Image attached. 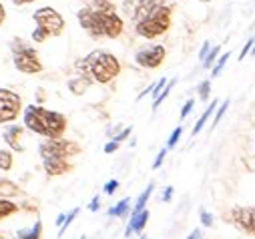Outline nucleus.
<instances>
[{
	"label": "nucleus",
	"instance_id": "1",
	"mask_svg": "<svg viewBox=\"0 0 255 239\" xmlns=\"http://www.w3.org/2000/svg\"><path fill=\"white\" fill-rule=\"evenodd\" d=\"M125 8L135 24V32L147 40H153L171 28L173 8L165 0H127Z\"/></svg>",
	"mask_w": 255,
	"mask_h": 239
},
{
	"label": "nucleus",
	"instance_id": "2",
	"mask_svg": "<svg viewBox=\"0 0 255 239\" xmlns=\"http://www.w3.org/2000/svg\"><path fill=\"white\" fill-rule=\"evenodd\" d=\"M77 18L83 30L93 38H119L125 30L123 18L111 0H93L91 6H85L77 12Z\"/></svg>",
	"mask_w": 255,
	"mask_h": 239
},
{
	"label": "nucleus",
	"instance_id": "3",
	"mask_svg": "<svg viewBox=\"0 0 255 239\" xmlns=\"http://www.w3.org/2000/svg\"><path fill=\"white\" fill-rule=\"evenodd\" d=\"M75 69L79 71V77H85L99 85H107L121 75L119 58L107 50H93L85 58L77 61Z\"/></svg>",
	"mask_w": 255,
	"mask_h": 239
},
{
	"label": "nucleus",
	"instance_id": "4",
	"mask_svg": "<svg viewBox=\"0 0 255 239\" xmlns=\"http://www.w3.org/2000/svg\"><path fill=\"white\" fill-rule=\"evenodd\" d=\"M24 127L46 139H62L67 131V117L58 111H48L38 105H28L24 109Z\"/></svg>",
	"mask_w": 255,
	"mask_h": 239
},
{
	"label": "nucleus",
	"instance_id": "5",
	"mask_svg": "<svg viewBox=\"0 0 255 239\" xmlns=\"http://www.w3.org/2000/svg\"><path fill=\"white\" fill-rule=\"evenodd\" d=\"M36 28L32 30V40L34 42H44L48 36H58L65 30V18H62L52 6H42L34 10L32 14Z\"/></svg>",
	"mask_w": 255,
	"mask_h": 239
},
{
	"label": "nucleus",
	"instance_id": "6",
	"mask_svg": "<svg viewBox=\"0 0 255 239\" xmlns=\"http://www.w3.org/2000/svg\"><path fill=\"white\" fill-rule=\"evenodd\" d=\"M38 153L42 161H69L81 153V147L67 139H46L38 145Z\"/></svg>",
	"mask_w": 255,
	"mask_h": 239
},
{
	"label": "nucleus",
	"instance_id": "7",
	"mask_svg": "<svg viewBox=\"0 0 255 239\" xmlns=\"http://www.w3.org/2000/svg\"><path fill=\"white\" fill-rule=\"evenodd\" d=\"M12 54H14V67L24 73V75H36L42 71V63H40V58H38V52L24 44L22 40H14L12 42Z\"/></svg>",
	"mask_w": 255,
	"mask_h": 239
},
{
	"label": "nucleus",
	"instance_id": "8",
	"mask_svg": "<svg viewBox=\"0 0 255 239\" xmlns=\"http://www.w3.org/2000/svg\"><path fill=\"white\" fill-rule=\"evenodd\" d=\"M225 217L239 231L255 237V207H231Z\"/></svg>",
	"mask_w": 255,
	"mask_h": 239
},
{
	"label": "nucleus",
	"instance_id": "9",
	"mask_svg": "<svg viewBox=\"0 0 255 239\" xmlns=\"http://www.w3.org/2000/svg\"><path fill=\"white\" fill-rule=\"evenodd\" d=\"M22 109V99L14 91L8 89H0V125L10 123L18 117Z\"/></svg>",
	"mask_w": 255,
	"mask_h": 239
},
{
	"label": "nucleus",
	"instance_id": "10",
	"mask_svg": "<svg viewBox=\"0 0 255 239\" xmlns=\"http://www.w3.org/2000/svg\"><path fill=\"white\" fill-rule=\"evenodd\" d=\"M165 56H167V50H165L163 44H149V46H145L143 50H139L135 54V63L143 69L153 71V69H159L163 65Z\"/></svg>",
	"mask_w": 255,
	"mask_h": 239
},
{
	"label": "nucleus",
	"instance_id": "11",
	"mask_svg": "<svg viewBox=\"0 0 255 239\" xmlns=\"http://www.w3.org/2000/svg\"><path fill=\"white\" fill-rule=\"evenodd\" d=\"M22 127L20 125H10V127H6V131H4V141H6V145L10 147V151H18V153H22L24 151V145H22Z\"/></svg>",
	"mask_w": 255,
	"mask_h": 239
},
{
	"label": "nucleus",
	"instance_id": "12",
	"mask_svg": "<svg viewBox=\"0 0 255 239\" xmlns=\"http://www.w3.org/2000/svg\"><path fill=\"white\" fill-rule=\"evenodd\" d=\"M149 211L147 209H143L139 215H135V217H131L129 219V225H127V231H125V235L129 237L131 233H137V235H141L143 233V229H145V225H147V221H149Z\"/></svg>",
	"mask_w": 255,
	"mask_h": 239
},
{
	"label": "nucleus",
	"instance_id": "13",
	"mask_svg": "<svg viewBox=\"0 0 255 239\" xmlns=\"http://www.w3.org/2000/svg\"><path fill=\"white\" fill-rule=\"evenodd\" d=\"M111 217H127L131 213V199L129 197H125V199H121L115 207H111L109 211H107Z\"/></svg>",
	"mask_w": 255,
	"mask_h": 239
},
{
	"label": "nucleus",
	"instance_id": "14",
	"mask_svg": "<svg viewBox=\"0 0 255 239\" xmlns=\"http://www.w3.org/2000/svg\"><path fill=\"white\" fill-rule=\"evenodd\" d=\"M153 189H155V185L153 183H149L147 187H145V191L139 195V199H137V203H135V207H133V211H131V217H135V215H139L143 209H145V205H147V201L151 199V193H153Z\"/></svg>",
	"mask_w": 255,
	"mask_h": 239
},
{
	"label": "nucleus",
	"instance_id": "15",
	"mask_svg": "<svg viewBox=\"0 0 255 239\" xmlns=\"http://www.w3.org/2000/svg\"><path fill=\"white\" fill-rule=\"evenodd\" d=\"M91 83H93V81H89V79H85V77H75V79L69 81V89H71L73 95H83V93L89 91Z\"/></svg>",
	"mask_w": 255,
	"mask_h": 239
},
{
	"label": "nucleus",
	"instance_id": "16",
	"mask_svg": "<svg viewBox=\"0 0 255 239\" xmlns=\"http://www.w3.org/2000/svg\"><path fill=\"white\" fill-rule=\"evenodd\" d=\"M16 235H18V239H40L42 237V221H36L28 229H18Z\"/></svg>",
	"mask_w": 255,
	"mask_h": 239
},
{
	"label": "nucleus",
	"instance_id": "17",
	"mask_svg": "<svg viewBox=\"0 0 255 239\" xmlns=\"http://www.w3.org/2000/svg\"><path fill=\"white\" fill-rule=\"evenodd\" d=\"M215 107H217V101H211V103H209V107L205 109V113H203V115L199 117V121H197V123H195V127H193V137L201 133V129H203V125L207 123V119H209V117L213 115V111H215Z\"/></svg>",
	"mask_w": 255,
	"mask_h": 239
},
{
	"label": "nucleus",
	"instance_id": "18",
	"mask_svg": "<svg viewBox=\"0 0 255 239\" xmlns=\"http://www.w3.org/2000/svg\"><path fill=\"white\" fill-rule=\"evenodd\" d=\"M16 211H18V205L16 203H12L6 197H0V219H6L10 215H14Z\"/></svg>",
	"mask_w": 255,
	"mask_h": 239
},
{
	"label": "nucleus",
	"instance_id": "19",
	"mask_svg": "<svg viewBox=\"0 0 255 239\" xmlns=\"http://www.w3.org/2000/svg\"><path fill=\"white\" fill-rule=\"evenodd\" d=\"M231 58V52H223L221 56H219V61L211 67V79H217L219 75H221V71H223V67L227 65V61Z\"/></svg>",
	"mask_w": 255,
	"mask_h": 239
},
{
	"label": "nucleus",
	"instance_id": "20",
	"mask_svg": "<svg viewBox=\"0 0 255 239\" xmlns=\"http://www.w3.org/2000/svg\"><path fill=\"white\" fill-rule=\"evenodd\" d=\"M12 163H14L12 151H8V149L0 151V169H2V171H10L12 169Z\"/></svg>",
	"mask_w": 255,
	"mask_h": 239
},
{
	"label": "nucleus",
	"instance_id": "21",
	"mask_svg": "<svg viewBox=\"0 0 255 239\" xmlns=\"http://www.w3.org/2000/svg\"><path fill=\"white\" fill-rule=\"evenodd\" d=\"M175 83H177V79H171V81H169V83L165 85V89L161 91V95H159V97H157V99L153 101V109L161 107V103H163V101H165V99L169 97V93H171V89H173V85H175Z\"/></svg>",
	"mask_w": 255,
	"mask_h": 239
},
{
	"label": "nucleus",
	"instance_id": "22",
	"mask_svg": "<svg viewBox=\"0 0 255 239\" xmlns=\"http://www.w3.org/2000/svg\"><path fill=\"white\" fill-rule=\"evenodd\" d=\"M79 211H81L79 207H75V209H71V211H69V215L65 217V223H62V227H60V231H58V235H65V231L69 229V225L73 223V219H75V217L79 215Z\"/></svg>",
	"mask_w": 255,
	"mask_h": 239
},
{
	"label": "nucleus",
	"instance_id": "23",
	"mask_svg": "<svg viewBox=\"0 0 255 239\" xmlns=\"http://www.w3.org/2000/svg\"><path fill=\"white\" fill-rule=\"evenodd\" d=\"M209 93H211V81H203L199 87H197V97L201 101H207L209 99Z\"/></svg>",
	"mask_w": 255,
	"mask_h": 239
},
{
	"label": "nucleus",
	"instance_id": "24",
	"mask_svg": "<svg viewBox=\"0 0 255 239\" xmlns=\"http://www.w3.org/2000/svg\"><path fill=\"white\" fill-rule=\"evenodd\" d=\"M217 54H219V46H213V48L209 50V54L203 58V67H205V69H211V67H213Z\"/></svg>",
	"mask_w": 255,
	"mask_h": 239
},
{
	"label": "nucleus",
	"instance_id": "25",
	"mask_svg": "<svg viewBox=\"0 0 255 239\" xmlns=\"http://www.w3.org/2000/svg\"><path fill=\"white\" fill-rule=\"evenodd\" d=\"M0 193H2V195H16L18 189H16V185L10 183V181H0Z\"/></svg>",
	"mask_w": 255,
	"mask_h": 239
},
{
	"label": "nucleus",
	"instance_id": "26",
	"mask_svg": "<svg viewBox=\"0 0 255 239\" xmlns=\"http://www.w3.org/2000/svg\"><path fill=\"white\" fill-rule=\"evenodd\" d=\"M181 135H183V127H175V131L171 133V137H169V141H167V149H173V147L179 143Z\"/></svg>",
	"mask_w": 255,
	"mask_h": 239
},
{
	"label": "nucleus",
	"instance_id": "27",
	"mask_svg": "<svg viewBox=\"0 0 255 239\" xmlns=\"http://www.w3.org/2000/svg\"><path fill=\"white\" fill-rule=\"evenodd\" d=\"M227 109H229V99H227V101H223V103H221V107H219V111L215 113V117H213V127H215V125H219V121L223 119V115L227 113Z\"/></svg>",
	"mask_w": 255,
	"mask_h": 239
},
{
	"label": "nucleus",
	"instance_id": "28",
	"mask_svg": "<svg viewBox=\"0 0 255 239\" xmlns=\"http://www.w3.org/2000/svg\"><path fill=\"white\" fill-rule=\"evenodd\" d=\"M167 83H169V81H167V79L163 77V79H159V81H157V83H155V85L151 87V95H153V101H155V99H157V97L161 95V91L165 89V85H167Z\"/></svg>",
	"mask_w": 255,
	"mask_h": 239
},
{
	"label": "nucleus",
	"instance_id": "29",
	"mask_svg": "<svg viewBox=\"0 0 255 239\" xmlns=\"http://www.w3.org/2000/svg\"><path fill=\"white\" fill-rule=\"evenodd\" d=\"M193 105H195V101H193V99H189V101L183 105V109H181V121H183V119H187V115H189L191 111H193Z\"/></svg>",
	"mask_w": 255,
	"mask_h": 239
},
{
	"label": "nucleus",
	"instance_id": "30",
	"mask_svg": "<svg viewBox=\"0 0 255 239\" xmlns=\"http://www.w3.org/2000/svg\"><path fill=\"white\" fill-rule=\"evenodd\" d=\"M117 189H119V181H117V179H111V181H109V183L103 187V191H105L107 195H113Z\"/></svg>",
	"mask_w": 255,
	"mask_h": 239
},
{
	"label": "nucleus",
	"instance_id": "31",
	"mask_svg": "<svg viewBox=\"0 0 255 239\" xmlns=\"http://www.w3.org/2000/svg\"><path fill=\"white\" fill-rule=\"evenodd\" d=\"M201 223L205 227H213V215L209 211H205V209H201Z\"/></svg>",
	"mask_w": 255,
	"mask_h": 239
},
{
	"label": "nucleus",
	"instance_id": "32",
	"mask_svg": "<svg viewBox=\"0 0 255 239\" xmlns=\"http://www.w3.org/2000/svg\"><path fill=\"white\" fill-rule=\"evenodd\" d=\"M253 40H255V38H249V40L243 44V48H241V52H239V61H243V58L247 56V52L253 48Z\"/></svg>",
	"mask_w": 255,
	"mask_h": 239
},
{
	"label": "nucleus",
	"instance_id": "33",
	"mask_svg": "<svg viewBox=\"0 0 255 239\" xmlns=\"http://www.w3.org/2000/svg\"><path fill=\"white\" fill-rule=\"evenodd\" d=\"M131 133H133V129H131V127H127V129H123V131H121V133H119V135H117V137H115L113 141H117V143L121 145V143H123V141H125L127 137H129Z\"/></svg>",
	"mask_w": 255,
	"mask_h": 239
},
{
	"label": "nucleus",
	"instance_id": "34",
	"mask_svg": "<svg viewBox=\"0 0 255 239\" xmlns=\"http://www.w3.org/2000/svg\"><path fill=\"white\" fill-rule=\"evenodd\" d=\"M165 155H167V147H165V149H161V151L157 153V159H155V163H153V169H159V167L163 165V161H165Z\"/></svg>",
	"mask_w": 255,
	"mask_h": 239
},
{
	"label": "nucleus",
	"instance_id": "35",
	"mask_svg": "<svg viewBox=\"0 0 255 239\" xmlns=\"http://www.w3.org/2000/svg\"><path fill=\"white\" fill-rule=\"evenodd\" d=\"M115 151H119V143H117V141H109V143L105 145V153L111 155V153H115Z\"/></svg>",
	"mask_w": 255,
	"mask_h": 239
},
{
	"label": "nucleus",
	"instance_id": "36",
	"mask_svg": "<svg viewBox=\"0 0 255 239\" xmlns=\"http://www.w3.org/2000/svg\"><path fill=\"white\" fill-rule=\"evenodd\" d=\"M99 209H101V197L97 195V197H93V201L89 203V211L95 213V211H99Z\"/></svg>",
	"mask_w": 255,
	"mask_h": 239
},
{
	"label": "nucleus",
	"instance_id": "37",
	"mask_svg": "<svg viewBox=\"0 0 255 239\" xmlns=\"http://www.w3.org/2000/svg\"><path fill=\"white\" fill-rule=\"evenodd\" d=\"M173 193H175V191H173V187H167V189L163 191V197H161V199H163V203H167V201L173 197Z\"/></svg>",
	"mask_w": 255,
	"mask_h": 239
},
{
	"label": "nucleus",
	"instance_id": "38",
	"mask_svg": "<svg viewBox=\"0 0 255 239\" xmlns=\"http://www.w3.org/2000/svg\"><path fill=\"white\" fill-rule=\"evenodd\" d=\"M209 50H211V46H209V42H203V48H201V52H199V58L203 61V58L209 54Z\"/></svg>",
	"mask_w": 255,
	"mask_h": 239
},
{
	"label": "nucleus",
	"instance_id": "39",
	"mask_svg": "<svg viewBox=\"0 0 255 239\" xmlns=\"http://www.w3.org/2000/svg\"><path fill=\"white\" fill-rule=\"evenodd\" d=\"M187 239H203L201 229H193V231H191V235H187Z\"/></svg>",
	"mask_w": 255,
	"mask_h": 239
},
{
	"label": "nucleus",
	"instance_id": "40",
	"mask_svg": "<svg viewBox=\"0 0 255 239\" xmlns=\"http://www.w3.org/2000/svg\"><path fill=\"white\" fill-rule=\"evenodd\" d=\"M4 18H6V10H4L2 2H0V24H2V22H4Z\"/></svg>",
	"mask_w": 255,
	"mask_h": 239
},
{
	"label": "nucleus",
	"instance_id": "41",
	"mask_svg": "<svg viewBox=\"0 0 255 239\" xmlns=\"http://www.w3.org/2000/svg\"><path fill=\"white\" fill-rule=\"evenodd\" d=\"M12 2H14L16 6H22V4H30L32 0H12Z\"/></svg>",
	"mask_w": 255,
	"mask_h": 239
},
{
	"label": "nucleus",
	"instance_id": "42",
	"mask_svg": "<svg viewBox=\"0 0 255 239\" xmlns=\"http://www.w3.org/2000/svg\"><path fill=\"white\" fill-rule=\"evenodd\" d=\"M65 217H67V215H58V217H56V225L62 227V223H65Z\"/></svg>",
	"mask_w": 255,
	"mask_h": 239
},
{
	"label": "nucleus",
	"instance_id": "43",
	"mask_svg": "<svg viewBox=\"0 0 255 239\" xmlns=\"http://www.w3.org/2000/svg\"><path fill=\"white\" fill-rule=\"evenodd\" d=\"M251 54H255V40H253V48H251Z\"/></svg>",
	"mask_w": 255,
	"mask_h": 239
},
{
	"label": "nucleus",
	"instance_id": "44",
	"mask_svg": "<svg viewBox=\"0 0 255 239\" xmlns=\"http://www.w3.org/2000/svg\"><path fill=\"white\" fill-rule=\"evenodd\" d=\"M201 2H213V0H201Z\"/></svg>",
	"mask_w": 255,
	"mask_h": 239
},
{
	"label": "nucleus",
	"instance_id": "45",
	"mask_svg": "<svg viewBox=\"0 0 255 239\" xmlns=\"http://www.w3.org/2000/svg\"><path fill=\"white\" fill-rule=\"evenodd\" d=\"M139 239H145V235H141V237H139Z\"/></svg>",
	"mask_w": 255,
	"mask_h": 239
},
{
	"label": "nucleus",
	"instance_id": "46",
	"mask_svg": "<svg viewBox=\"0 0 255 239\" xmlns=\"http://www.w3.org/2000/svg\"><path fill=\"white\" fill-rule=\"evenodd\" d=\"M81 239H87V237H85V235H83V237H81Z\"/></svg>",
	"mask_w": 255,
	"mask_h": 239
}]
</instances>
